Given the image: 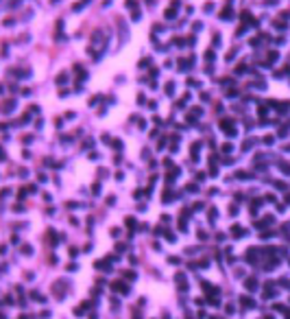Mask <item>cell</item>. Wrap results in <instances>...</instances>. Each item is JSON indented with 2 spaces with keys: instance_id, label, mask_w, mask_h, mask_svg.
Segmentation results:
<instances>
[{
  "instance_id": "obj_5",
  "label": "cell",
  "mask_w": 290,
  "mask_h": 319,
  "mask_svg": "<svg viewBox=\"0 0 290 319\" xmlns=\"http://www.w3.org/2000/svg\"><path fill=\"white\" fill-rule=\"evenodd\" d=\"M264 142H266V144H273V142H275V138H273V135H266Z\"/></svg>"
},
{
  "instance_id": "obj_2",
  "label": "cell",
  "mask_w": 290,
  "mask_h": 319,
  "mask_svg": "<svg viewBox=\"0 0 290 319\" xmlns=\"http://www.w3.org/2000/svg\"><path fill=\"white\" fill-rule=\"evenodd\" d=\"M244 286H247L249 291H255V288H257V282H255V280H251V278H249V280H247V284H244Z\"/></svg>"
},
{
  "instance_id": "obj_1",
  "label": "cell",
  "mask_w": 290,
  "mask_h": 319,
  "mask_svg": "<svg viewBox=\"0 0 290 319\" xmlns=\"http://www.w3.org/2000/svg\"><path fill=\"white\" fill-rule=\"evenodd\" d=\"M231 234H234L236 238H240V236H244V230H242L240 225H234V227H231Z\"/></svg>"
},
{
  "instance_id": "obj_3",
  "label": "cell",
  "mask_w": 290,
  "mask_h": 319,
  "mask_svg": "<svg viewBox=\"0 0 290 319\" xmlns=\"http://www.w3.org/2000/svg\"><path fill=\"white\" fill-rule=\"evenodd\" d=\"M66 81H68V77H66V74H61V77H59V79H57V83H59V85H63V83H66Z\"/></svg>"
},
{
  "instance_id": "obj_4",
  "label": "cell",
  "mask_w": 290,
  "mask_h": 319,
  "mask_svg": "<svg viewBox=\"0 0 290 319\" xmlns=\"http://www.w3.org/2000/svg\"><path fill=\"white\" fill-rule=\"evenodd\" d=\"M242 304H244V306H253V302L249 300V297H242Z\"/></svg>"
}]
</instances>
